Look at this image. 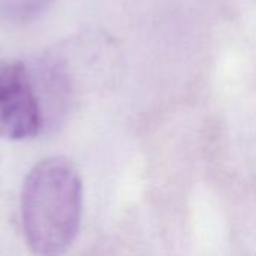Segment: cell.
<instances>
[{
	"label": "cell",
	"instance_id": "7a4b0ae2",
	"mask_svg": "<svg viewBox=\"0 0 256 256\" xmlns=\"http://www.w3.org/2000/svg\"><path fill=\"white\" fill-rule=\"evenodd\" d=\"M45 129L28 64L0 62V138L24 141Z\"/></svg>",
	"mask_w": 256,
	"mask_h": 256
},
{
	"label": "cell",
	"instance_id": "3957f363",
	"mask_svg": "<svg viewBox=\"0 0 256 256\" xmlns=\"http://www.w3.org/2000/svg\"><path fill=\"white\" fill-rule=\"evenodd\" d=\"M36 96L42 110L44 126L57 128L68 116L72 104V78L62 56L45 54L28 64Z\"/></svg>",
	"mask_w": 256,
	"mask_h": 256
},
{
	"label": "cell",
	"instance_id": "6da1fadb",
	"mask_svg": "<svg viewBox=\"0 0 256 256\" xmlns=\"http://www.w3.org/2000/svg\"><path fill=\"white\" fill-rule=\"evenodd\" d=\"M82 216V182L72 160L38 162L21 190V228L36 256H63L74 244Z\"/></svg>",
	"mask_w": 256,
	"mask_h": 256
},
{
	"label": "cell",
	"instance_id": "277c9868",
	"mask_svg": "<svg viewBox=\"0 0 256 256\" xmlns=\"http://www.w3.org/2000/svg\"><path fill=\"white\" fill-rule=\"evenodd\" d=\"M54 0H0V22L27 24L40 18Z\"/></svg>",
	"mask_w": 256,
	"mask_h": 256
}]
</instances>
